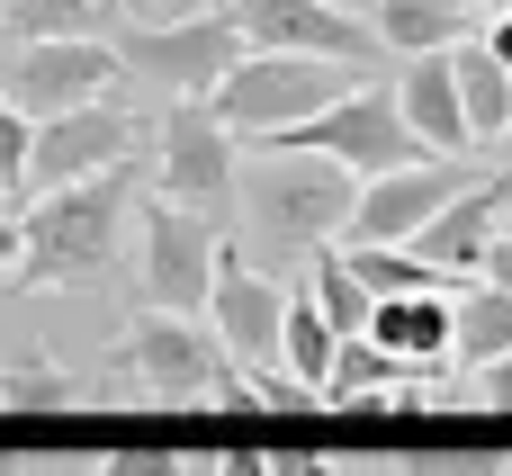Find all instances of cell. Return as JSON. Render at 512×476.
Wrapping results in <instances>:
<instances>
[{"mask_svg": "<svg viewBox=\"0 0 512 476\" xmlns=\"http://www.w3.org/2000/svg\"><path fill=\"white\" fill-rule=\"evenodd\" d=\"M360 207V171L333 162V153H288V144H261V171H243V207H234V243L252 261H306L324 252Z\"/></svg>", "mask_w": 512, "mask_h": 476, "instance_id": "cell-1", "label": "cell"}, {"mask_svg": "<svg viewBox=\"0 0 512 476\" xmlns=\"http://www.w3.org/2000/svg\"><path fill=\"white\" fill-rule=\"evenodd\" d=\"M135 162L81 180V189H54L36 198L18 225H27V252L9 270V288H108L117 261H126V216H135Z\"/></svg>", "mask_w": 512, "mask_h": 476, "instance_id": "cell-2", "label": "cell"}, {"mask_svg": "<svg viewBox=\"0 0 512 476\" xmlns=\"http://www.w3.org/2000/svg\"><path fill=\"white\" fill-rule=\"evenodd\" d=\"M99 387H144L162 405H198V396H225L234 387V351L207 342V324L171 315V306H135L99 360Z\"/></svg>", "mask_w": 512, "mask_h": 476, "instance_id": "cell-3", "label": "cell"}, {"mask_svg": "<svg viewBox=\"0 0 512 476\" xmlns=\"http://www.w3.org/2000/svg\"><path fill=\"white\" fill-rule=\"evenodd\" d=\"M342 90H351V63H333V54H261V45H252V54L207 90V108H216L234 135L270 144V135L306 126V117H324Z\"/></svg>", "mask_w": 512, "mask_h": 476, "instance_id": "cell-4", "label": "cell"}, {"mask_svg": "<svg viewBox=\"0 0 512 476\" xmlns=\"http://www.w3.org/2000/svg\"><path fill=\"white\" fill-rule=\"evenodd\" d=\"M144 189L234 234V207H243L234 126H225L207 99H171V117H153V180H144Z\"/></svg>", "mask_w": 512, "mask_h": 476, "instance_id": "cell-5", "label": "cell"}, {"mask_svg": "<svg viewBox=\"0 0 512 476\" xmlns=\"http://www.w3.org/2000/svg\"><path fill=\"white\" fill-rule=\"evenodd\" d=\"M216 252L225 225L171 207V198H135V306H171V315H207L216 297Z\"/></svg>", "mask_w": 512, "mask_h": 476, "instance_id": "cell-6", "label": "cell"}, {"mask_svg": "<svg viewBox=\"0 0 512 476\" xmlns=\"http://www.w3.org/2000/svg\"><path fill=\"white\" fill-rule=\"evenodd\" d=\"M117 54H126L135 81H162L171 99H207L252 54V36L234 27V9H189V18H135L117 36Z\"/></svg>", "mask_w": 512, "mask_h": 476, "instance_id": "cell-7", "label": "cell"}, {"mask_svg": "<svg viewBox=\"0 0 512 476\" xmlns=\"http://www.w3.org/2000/svg\"><path fill=\"white\" fill-rule=\"evenodd\" d=\"M270 144H288V153H333V162H351L360 180L405 171V162L432 153V144L405 126V99H396L387 81H351L324 117H306V126H288V135H270Z\"/></svg>", "mask_w": 512, "mask_h": 476, "instance_id": "cell-8", "label": "cell"}, {"mask_svg": "<svg viewBox=\"0 0 512 476\" xmlns=\"http://www.w3.org/2000/svg\"><path fill=\"white\" fill-rule=\"evenodd\" d=\"M153 117L117 108V99H90V108H63V117H36V144H27V207L54 198V189H81L117 162H135V135Z\"/></svg>", "mask_w": 512, "mask_h": 476, "instance_id": "cell-9", "label": "cell"}, {"mask_svg": "<svg viewBox=\"0 0 512 476\" xmlns=\"http://www.w3.org/2000/svg\"><path fill=\"white\" fill-rule=\"evenodd\" d=\"M126 81V54L108 36H54V45H9L0 54V99L27 108V117H63V108H90Z\"/></svg>", "mask_w": 512, "mask_h": 476, "instance_id": "cell-10", "label": "cell"}, {"mask_svg": "<svg viewBox=\"0 0 512 476\" xmlns=\"http://www.w3.org/2000/svg\"><path fill=\"white\" fill-rule=\"evenodd\" d=\"M225 9H234V27H243L261 54H333V63H351V72H378V63H387L378 18L351 9V0H225Z\"/></svg>", "mask_w": 512, "mask_h": 476, "instance_id": "cell-11", "label": "cell"}, {"mask_svg": "<svg viewBox=\"0 0 512 476\" xmlns=\"http://www.w3.org/2000/svg\"><path fill=\"white\" fill-rule=\"evenodd\" d=\"M459 189H468V171H459L450 153H423V162H405V171H378V180H360L351 243H414Z\"/></svg>", "mask_w": 512, "mask_h": 476, "instance_id": "cell-12", "label": "cell"}, {"mask_svg": "<svg viewBox=\"0 0 512 476\" xmlns=\"http://www.w3.org/2000/svg\"><path fill=\"white\" fill-rule=\"evenodd\" d=\"M207 315H216V342L234 351V360H279V342H288V288L225 234V252H216V297H207Z\"/></svg>", "mask_w": 512, "mask_h": 476, "instance_id": "cell-13", "label": "cell"}, {"mask_svg": "<svg viewBox=\"0 0 512 476\" xmlns=\"http://www.w3.org/2000/svg\"><path fill=\"white\" fill-rule=\"evenodd\" d=\"M369 342H387L405 369H450V351H459V288H441V297H378V315H369Z\"/></svg>", "mask_w": 512, "mask_h": 476, "instance_id": "cell-14", "label": "cell"}, {"mask_svg": "<svg viewBox=\"0 0 512 476\" xmlns=\"http://www.w3.org/2000/svg\"><path fill=\"white\" fill-rule=\"evenodd\" d=\"M396 99H405V126L432 144V153H477V135H468V108H459V63L450 54H405V81H396Z\"/></svg>", "mask_w": 512, "mask_h": 476, "instance_id": "cell-15", "label": "cell"}, {"mask_svg": "<svg viewBox=\"0 0 512 476\" xmlns=\"http://www.w3.org/2000/svg\"><path fill=\"white\" fill-rule=\"evenodd\" d=\"M495 234H504V225H495V189H486V180H468V189H459V198L414 234V252H423L432 270H450V279H477Z\"/></svg>", "mask_w": 512, "mask_h": 476, "instance_id": "cell-16", "label": "cell"}, {"mask_svg": "<svg viewBox=\"0 0 512 476\" xmlns=\"http://www.w3.org/2000/svg\"><path fill=\"white\" fill-rule=\"evenodd\" d=\"M81 396H108L99 378H72L45 342H18L9 360H0V414H36V423H63Z\"/></svg>", "mask_w": 512, "mask_h": 476, "instance_id": "cell-17", "label": "cell"}, {"mask_svg": "<svg viewBox=\"0 0 512 476\" xmlns=\"http://www.w3.org/2000/svg\"><path fill=\"white\" fill-rule=\"evenodd\" d=\"M477 9H486V0H369V18H378L387 54H450V45L486 36V27H477Z\"/></svg>", "mask_w": 512, "mask_h": 476, "instance_id": "cell-18", "label": "cell"}, {"mask_svg": "<svg viewBox=\"0 0 512 476\" xmlns=\"http://www.w3.org/2000/svg\"><path fill=\"white\" fill-rule=\"evenodd\" d=\"M450 63H459V108H468V135L504 153V126H512V63L486 45V36L450 45Z\"/></svg>", "mask_w": 512, "mask_h": 476, "instance_id": "cell-19", "label": "cell"}, {"mask_svg": "<svg viewBox=\"0 0 512 476\" xmlns=\"http://www.w3.org/2000/svg\"><path fill=\"white\" fill-rule=\"evenodd\" d=\"M512 351V288L495 279H468V297H459V351H450V369H495Z\"/></svg>", "mask_w": 512, "mask_h": 476, "instance_id": "cell-20", "label": "cell"}, {"mask_svg": "<svg viewBox=\"0 0 512 476\" xmlns=\"http://www.w3.org/2000/svg\"><path fill=\"white\" fill-rule=\"evenodd\" d=\"M342 261L369 279V297H441V288H468V279L432 270L414 243H342Z\"/></svg>", "mask_w": 512, "mask_h": 476, "instance_id": "cell-21", "label": "cell"}, {"mask_svg": "<svg viewBox=\"0 0 512 476\" xmlns=\"http://www.w3.org/2000/svg\"><path fill=\"white\" fill-rule=\"evenodd\" d=\"M405 378H423V369H405V360H396L387 342H369V333H351V342H342V360H333V378H324V396H333V405L351 414L360 396H396Z\"/></svg>", "mask_w": 512, "mask_h": 476, "instance_id": "cell-22", "label": "cell"}, {"mask_svg": "<svg viewBox=\"0 0 512 476\" xmlns=\"http://www.w3.org/2000/svg\"><path fill=\"white\" fill-rule=\"evenodd\" d=\"M306 297L333 315V333H342V342H351V333H369V315H378V297H369V279L342 261V243H324V252H315V270H306Z\"/></svg>", "mask_w": 512, "mask_h": 476, "instance_id": "cell-23", "label": "cell"}, {"mask_svg": "<svg viewBox=\"0 0 512 476\" xmlns=\"http://www.w3.org/2000/svg\"><path fill=\"white\" fill-rule=\"evenodd\" d=\"M279 360L324 396V378H333V360H342V333H333V315L306 297V288H288V342H279Z\"/></svg>", "mask_w": 512, "mask_h": 476, "instance_id": "cell-24", "label": "cell"}, {"mask_svg": "<svg viewBox=\"0 0 512 476\" xmlns=\"http://www.w3.org/2000/svg\"><path fill=\"white\" fill-rule=\"evenodd\" d=\"M108 0H0V45H54V36H99Z\"/></svg>", "mask_w": 512, "mask_h": 476, "instance_id": "cell-25", "label": "cell"}, {"mask_svg": "<svg viewBox=\"0 0 512 476\" xmlns=\"http://www.w3.org/2000/svg\"><path fill=\"white\" fill-rule=\"evenodd\" d=\"M27 144H36V117L0 99V216H27Z\"/></svg>", "mask_w": 512, "mask_h": 476, "instance_id": "cell-26", "label": "cell"}, {"mask_svg": "<svg viewBox=\"0 0 512 476\" xmlns=\"http://www.w3.org/2000/svg\"><path fill=\"white\" fill-rule=\"evenodd\" d=\"M405 476H512L495 450H414Z\"/></svg>", "mask_w": 512, "mask_h": 476, "instance_id": "cell-27", "label": "cell"}, {"mask_svg": "<svg viewBox=\"0 0 512 476\" xmlns=\"http://www.w3.org/2000/svg\"><path fill=\"white\" fill-rule=\"evenodd\" d=\"M90 476H198V459H180V450H108Z\"/></svg>", "mask_w": 512, "mask_h": 476, "instance_id": "cell-28", "label": "cell"}, {"mask_svg": "<svg viewBox=\"0 0 512 476\" xmlns=\"http://www.w3.org/2000/svg\"><path fill=\"white\" fill-rule=\"evenodd\" d=\"M477 387H486V405H495V414H512V351L495 360V369H477Z\"/></svg>", "mask_w": 512, "mask_h": 476, "instance_id": "cell-29", "label": "cell"}, {"mask_svg": "<svg viewBox=\"0 0 512 476\" xmlns=\"http://www.w3.org/2000/svg\"><path fill=\"white\" fill-rule=\"evenodd\" d=\"M216 476H279L261 450H216Z\"/></svg>", "mask_w": 512, "mask_h": 476, "instance_id": "cell-30", "label": "cell"}, {"mask_svg": "<svg viewBox=\"0 0 512 476\" xmlns=\"http://www.w3.org/2000/svg\"><path fill=\"white\" fill-rule=\"evenodd\" d=\"M18 252H27V225L0 216V288H9V270H18Z\"/></svg>", "mask_w": 512, "mask_h": 476, "instance_id": "cell-31", "label": "cell"}, {"mask_svg": "<svg viewBox=\"0 0 512 476\" xmlns=\"http://www.w3.org/2000/svg\"><path fill=\"white\" fill-rule=\"evenodd\" d=\"M486 189H495V225H504V234H512V153H504V162H495V171H486Z\"/></svg>", "mask_w": 512, "mask_h": 476, "instance_id": "cell-32", "label": "cell"}, {"mask_svg": "<svg viewBox=\"0 0 512 476\" xmlns=\"http://www.w3.org/2000/svg\"><path fill=\"white\" fill-rule=\"evenodd\" d=\"M477 279H495V288H512V234H495V243H486V270H477Z\"/></svg>", "mask_w": 512, "mask_h": 476, "instance_id": "cell-33", "label": "cell"}, {"mask_svg": "<svg viewBox=\"0 0 512 476\" xmlns=\"http://www.w3.org/2000/svg\"><path fill=\"white\" fill-rule=\"evenodd\" d=\"M486 45H495V54L512 63V9H495V18H486Z\"/></svg>", "mask_w": 512, "mask_h": 476, "instance_id": "cell-34", "label": "cell"}, {"mask_svg": "<svg viewBox=\"0 0 512 476\" xmlns=\"http://www.w3.org/2000/svg\"><path fill=\"white\" fill-rule=\"evenodd\" d=\"M270 468H279V476H342L333 459H270Z\"/></svg>", "mask_w": 512, "mask_h": 476, "instance_id": "cell-35", "label": "cell"}, {"mask_svg": "<svg viewBox=\"0 0 512 476\" xmlns=\"http://www.w3.org/2000/svg\"><path fill=\"white\" fill-rule=\"evenodd\" d=\"M0 476H27V459H18V450H0Z\"/></svg>", "mask_w": 512, "mask_h": 476, "instance_id": "cell-36", "label": "cell"}, {"mask_svg": "<svg viewBox=\"0 0 512 476\" xmlns=\"http://www.w3.org/2000/svg\"><path fill=\"white\" fill-rule=\"evenodd\" d=\"M189 9H225V0H180V18H189Z\"/></svg>", "mask_w": 512, "mask_h": 476, "instance_id": "cell-37", "label": "cell"}, {"mask_svg": "<svg viewBox=\"0 0 512 476\" xmlns=\"http://www.w3.org/2000/svg\"><path fill=\"white\" fill-rule=\"evenodd\" d=\"M504 153H512V126H504Z\"/></svg>", "mask_w": 512, "mask_h": 476, "instance_id": "cell-38", "label": "cell"}, {"mask_svg": "<svg viewBox=\"0 0 512 476\" xmlns=\"http://www.w3.org/2000/svg\"><path fill=\"white\" fill-rule=\"evenodd\" d=\"M486 9H504V0H486Z\"/></svg>", "mask_w": 512, "mask_h": 476, "instance_id": "cell-39", "label": "cell"}, {"mask_svg": "<svg viewBox=\"0 0 512 476\" xmlns=\"http://www.w3.org/2000/svg\"><path fill=\"white\" fill-rule=\"evenodd\" d=\"M351 9H369V0H351Z\"/></svg>", "mask_w": 512, "mask_h": 476, "instance_id": "cell-40", "label": "cell"}, {"mask_svg": "<svg viewBox=\"0 0 512 476\" xmlns=\"http://www.w3.org/2000/svg\"><path fill=\"white\" fill-rule=\"evenodd\" d=\"M504 9H512V0H504Z\"/></svg>", "mask_w": 512, "mask_h": 476, "instance_id": "cell-41", "label": "cell"}]
</instances>
